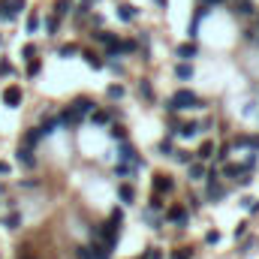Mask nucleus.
Wrapping results in <instances>:
<instances>
[{
	"instance_id": "23",
	"label": "nucleus",
	"mask_w": 259,
	"mask_h": 259,
	"mask_svg": "<svg viewBox=\"0 0 259 259\" xmlns=\"http://www.w3.org/2000/svg\"><path fill=\"white\" fill-rule=\"evenodd\" d=\"M139 94H145V97H148V100H151V97H154V91H151V84H148V81H142V84H139Z\"/></svg>"
},
{
	"instance_id": "33",
	"label": "nucleus",
	"mask_w": 259,
	"mask_h": 259,
	"mask_svg": "<svg viewBox=\"0 0 259 259\" xmlns=\"http://www.w3.org/2000/svg\"><path fill=\"white\" fill-rule=\"evenodd\" d=\"M6 72H12V66L6 64V61H0V75H6Z\"/></svg>"
},
{
	"instance_id": "32",
	"label": "nucleus",
	"mask_w": 259,
	"mask_h": 259,
	"mask_svg": "<svg viewBox=\"0 0 259 259\" xmlns=\"http://www.w3.org/2000/svg\"><path fill=\"white\" fill-rule=\"evenodd\" d=\"M6 226H9V229H15V226H18V214H12V217L6 220Z\"/></svg>"
},
{
	"instance_id": "14",
	"label": "nucleus",
	"mask_w": 259,
	"mask_h": 259,
	"mask_svg": "<svg viewBox=\"0 0 259 259\" xmlns=\"http://www.w3.org/2000/svg\"><path fill=\"white\" fill-rule=\"evenodd\" d=\"M66 12H69V0H58V3H55V15L61 18V15H66Z\"/></svg>"
},
{
	"instance_id": "10",
	"label": "nucleus",
	"mask_w": 259,
	"mask_h": 259,
	"mask_svg": "<svg viewBox=\"0 0 259 259\" xmlns=\"http://www.w3.org/2000/svg\"><path fill=\"white\" fill-rule=\"evenodd\" d=\"M18 160H21L24 166H33V163H36V160L30 157V145H24V148H18Z\"/></svg>"
},
{
	"instance_id": "27",
	"label": "nucleus",
	"mask_w": 259,
	"mask_h": 259,
	"mask_svg": "<svg viewBox=\"0 0 259 259\" xmlns=\"http://www.w3.org/2000/svg\"><path fill=\"white\" fill-rule=\"evenodd\" d=\"M94 121H97V124H109V115H106V112H97Z\"/></svg>"
},
{
	"instance_id": "19",
	"label": "nucleus",
	"mask_w": 259,
	"mask_h": 259,
	"mask_svg": "<svg viewBox=\"0 0 259 259\" xmlns=\"http://www.w3.org/2000/svg\"><path fill=\"white\" fill-rule=\"evenodd\" d=\"M190 256H193V250H190V247H178V250L172 253V259H190Z\"/></svg>"
},
{
	"instance_id": "2",
	"label": "nucleus",
	"mask_w": 259,
	"mask_h": 259,
	"mask_svg": "<svg viewBox=\"0 0 259 259\" xmlns=\"http://www.w3.org/2000/svg\"><path fill=\"white\" fill-rule=\"evenodd\" d=\"M3 103H6L9 109L21 106V88H18V84H9V88L3 91Z\"/></svg>"
},
{
	"instance_id": "21",
	"label": "nucleus",
	"mask_w": 259,
	"mask_h": 259,
	"mask_svg": "<svg viewBox=\"0 0 259 259\" xmlns=\"http://www.w3.org/2000/svg\"><path fill=\"white\" fill-rule=\"evenodd\" d=\"M109 97H112V100L124 97V88H121V84H112V88H109Z\"/></svg>"
},
{
	"instance_id": "25",
	"label": "nucleus",
	"mask_w": 259,
	"mask_h": 259,
	"mask_svg": "<svg viewBox=\"0 0 259 259\" xmlns=\"http://www.w3.org/2000/svg\"><path fill=\"white\" fill-rule=\"evenodd\" d=\"M124 136H127V133H124L121 127H112V139H118V142H124Z\"/></svg>"
},
{
	"instance_id": "13",
	"label": "nucleus",
	"mask_w": 259,
	"mask_h": 259,
	"mask_svg": "<svg viewBox=\"0 0 259 259\" xmlns=\"http://www.w3.org/2000/svg\"><path fill=\"white\" fill-rule=\"evenodd\" d=\"M235 12H238V15H250V12H253V3H250V0H241V3L235 6Z\"/></svg>"
},
{
	"instance_id": "9",
	"label": "nucleus",
	"mask_w": 259,
	"mask_h": 259,
	"mask_svg": "<svg viewBox=\"0 0 259 259\" xmlns=\"http://www.w3.org/2000/svg\"><path fill=\"white\" fill-rule=\"evenodd\" d=\"M175 75H178L181 81H187V78H193V66L187 64V61H184V64H181L178 69H175Z\"/></svg>"
},
{
	"instance_id": "31",
	"label": "nucleus",
	"mask_w": 259,
	"mask_h": 259,
	"mask_svg": "<svg viewBox=\"0 0 259 259\" xmlns=\"http://www.w3.org/2000/svg\"><path fill=\"white\" fill-rule=\"evenodd\" d=\"M33 55H36V49H33V46H24V58H27V61H30V58H33Z\"/></svg>"
},
{
	"instance_id": "3",
	"label": "nucleus",
	"mask_w": 259,
	"mask_h": 259,
	"mask_svg": "<svg viewBox=\"0 0 259 259\" xmlns=\"http://www.w3.org/2000/svg\"><path fill=\"white\" fill-rule=\"evenodd\" d=\"M118 157H121L124 163H133V166H142V157H136L133 145H127V142H121V148H118Z\"/></svg>"
},
{
	"instance_id": "17",
	"label": "nucleus",
	"mask_w": 259,
	"mask_h": 259,
	"mask_svg": "<svg viewBox=\"0 0 259 259\" xmlns=\"http://www.w3.org/2000/svg\"><path fill=\"white\" fill-rule=\"evenodd\" d=\"M196 130H199V124H193V121H190V124H181V127H178V133H181V136H193Z\"/></svg>"
},
{
	"instance_id": "4",
	"label": "nucleus",
	"mask_w": 259,
	"mask_h": 259,
	"mask_svg": "<svg viewBox=\"0 0 259 259\" xmlns=\"http://www.w3.org/2000/svg\"><path fill=\"white\" fill-rule=\"evenodd\" d=\"M196 52H199V49H196L193 39H190V42H181V46L175 49V55H178L181 61H190V58H196Z\"/></svg>"
},
{
	"instance_id": "34",
	"label": "nucleus",
	"mask_w": 259,
	"mask_h": 259,
	"mask_svg": "<svg viewBox=\"0 0 259 259\" xmlns=\"http://www.w3.org/2000/svg\"><path fill=\"white\" fill-rule=\"evenodd\" d=\"M9 172V163H0V175H6Z\"/></svg>"
},
{
	"instance_id": "24",
	"label": "nucleus",
	"mask_w": 259,
	"mask_h": 259,
	"mask_svg": "<svg viewBox=\"0 0 259 259\" xmlns=\"http://www.w3.org/2000/svg\"><path fill=\"white\" fill-rule=\"evenodd\" d=\"M36 72H39V61L30 58V64H27V75H36Z\"/></svg>"
},
{
	"instance_id": "6",
	"label": "nucleus",
	"mask_w": 259,
	"mask_h": 259,
	"mask_svg": "<svg viewBox=\"0 0 259 259\" xmlns=\"http://www.w3.org/2000/svg\"><path fill=\"white\" fill-rule=\"evenodd\" d=\"M166 217H169L172 223H184V220H187V211H184V205H172V208L166 211Z\"/></svg>"
},
{
	"instance_id": "30",
	"label": "nucleus",
	"mask_w": 259,
	"mask_h": 259,
	"mask_svg": "<svg viewBox=\"0 0 259 259\" xmlns=\"http://www.w3.org/2000/svg\"><path fill=\"white\" fill-rule=\"evenodd\" d=\"M75 52H78L75 46H64V49H61V55H64V58H69V55H75Z\"/></svg>"
},
{
	"instance_id": "5",
	"label": "nucleus",
	"mask_w": 259,
	"mask_h": 259,
	"mask_svg": "<svg viewBox=\"0 0 259 259\" xmlns=\"http://www.w3.org/2000/svg\"><path fill=\"white\" fill-rule=\"evenodd\" d=\"M163 190H166V193L172 190V178L163 175V172H157V175H154V193H163Z\"/></svg>"
},
{
	"instance_id": "16",
	"label": "nucleus",
	"mask_w": 259,
	"mask_h": 259,
	"mask_svg": "<svg viewBox=\"0 0 259 259\" xmlns=\"http://www.w3.org/2000/svg\"><path fill=\"white\" fill-rule=\"evenodd\" d=\"M211 154H214V145H211V142H205V145L199 148V160H208Z\"/></svg>"
},
{
	"instance_id": "28",
	"label": "nucleus",
	"mask_w": 259,
	"mask_h": 259,
	"mask_svg": "<svg viewBox=\"0 0 259 259\" xmlns=\"http://www.w3.org/2000/svg\"><path fill=\"white\" fill-rule=\"evenodd\" d=\"M175 157H178V160H181V163H193V160H190V154H187V151H175Z\"/></svg>"
},
{
	"instance_id": "7",
	"label": "nucleus",
	"mask_w": 259,
	"mask_h": 259,
	"mask_svg": "<svg viewBox=\"0 0 259 259\" xmlns=\"http://www.w3.org/2000/svg\"><path fill=\"white\" fill-rule=\"evenodd\" d=\"M91 253H94V259H109V256H112V250H109L106 244H100V241H94V244H91Z\"/></svg>"
},
{
	"instance_id": "15",
	"label": "nucleus",
	"mask_w": 259,
	"mask_h": 259,
	"mask_svg": "<svg viewBox=\"0 0 259 259\" xmlns=\"http://www.w3.org/2000/svg\"><path fill=\"white\" fill-rule=\"evenodd\" d=\"M36 27H39V15L33 12V15H27V33H36Z\"/></svg>"
},
{
	"instance_id": "1",
	"label": "nucleus",
	"mask_w": 259,
	"mask_h": 259,
	"mask_svg": "<svg viewBox=\"0 0 259 259\" xmlns=\"http://www.w3.org/2000/svg\"><path fill=\"white\" fill-rule=\"evenodd\" d=\"M196 106H199V97H196L193 91H187V88L175 91V94H172V100H169V112H181V109H196Z\"/></svg>"
},
{
	"instance_id": "35",
	"label": "nucleus",
	"mask_w": 259,
	"mask_h": 259,
	"mask_svg": "<svg viewBox=\"0 0 259 259\" xmlns=\"http://www.w3.org/2000/svg\"><path fill=\"white\" fill-rule=\"evenodd\" d=\"M0 18H6V3H0Z\"/></svg>"
},
{
	"instance_id": "8",
	"label": "nucleus",
	"mask_w": 259,
	"mask_h": 259,
	"mask_svg": "<svg viewBox=\"0 0 259 259\" xmlns=\"http://www.w3.org/2000/svg\"><path fill=\"white\" fill-rule=\"evenodd\" d=\"M24 9V0H6V18H15Z\"/></svg>"
},
{
	"instance_id": "11",
	"label": "nucleus",
	"mask_w": 259,
	"mask_h": 259,
	"mask_svg": "<svg viewBox=\"0 0 259 259\" xmlns=\"http://www.w3.org/2000/svg\"><path fill=\"white\" fill-rule=\"evenodd\" d=\"M39 139H42V130L36 127V130H30V133H27V136H24V145H30V148H33V145H36V142H39Z\"/></svg>"
},
{
	"instance_id": "22",
	"label": "nucleus",
	"mask_w": 259,
	"mask_h": 259,
	"mask_svg": "<svg viewBox=\"0 0 259 259\" xmlns=\"http://www.w3.org/2000/svg\"><path fill=\"white\" fill-rule=\"evenodd\" d=\"M133 15H136V9H133V6H121V18H124V21H130Z\"/></svg>"
},
{
	"instance_id": "12",
	"label": "nucleus",
	"mask_w": 259,
	"mask_h": 259,
	"mask_svg": "<svg viewBox=\"0 0 259 259\" xmlns=\"http://www.w3.org/2000/svg\"><path fill=\"white\" fill-rule=\"evenodd\" d=\"M118 196H121V199H124V202H133V187H130V184H121V187H118Z\"/></svg>"
},
{
	"instance_id": "29",
	"label": "nucleus",
	"mask_w": 259,
	"mask_h": 259,
	"mask_svg": "<svg viewBox=\"0 0 259 259\" xmlns=\"http://www.w3.org/2000/svg\"><path fill=\"white\" fill-rule=\"evenodd\" d=\"M205 241H208V244H217V241H220V232H208Z\"/></svg>"
},
{
	"instance_id": "26",
	"label": "nucleus",
	"mask_w": 259,
	"mask_h": 259,
	"mask_svg": "<svg viewBox=\"0 0 259 259\" xmlns=\"http://www.w3.org/2000/svg\"><path fill=\"white\" fill-rule=\"evenodd\" d=\"M46 27H49V33H55V30H58V15H55V18H49V21H46Z\"/></svg>"
},
{
	"instance_id": "18",
	"label": "nucleus",
	"mask_w": 259,
	"mask_h": 259,
	"mask_svg": "<svg viewBox=\"0 0 259 259\" xmlns=\"http://www.w3.org/2000/svg\"><path fill=\"white\" fill-rule=\"evenodd\" d=\"M84 61H88V64L94 66V69H100V66H103V61H100V58H97L94 52H84Z\"/></svg>"
},
{
	"instance_id": "20",
	"label": "nucleus",
	"mask_w": 259,
	"mask_h": 259,
	"mask_svg": "<svg viewBox=\"0 0 259 259\" xmlns=\"http://www.w3.org/2000/svg\"><path fill=\"white\" fill-rule=\"evenodd\" d=\"M190 175H193L196 181H199V178H202V175H205V169H202V166H199V163H190Z\"/></svg>"
}]
</instances>
